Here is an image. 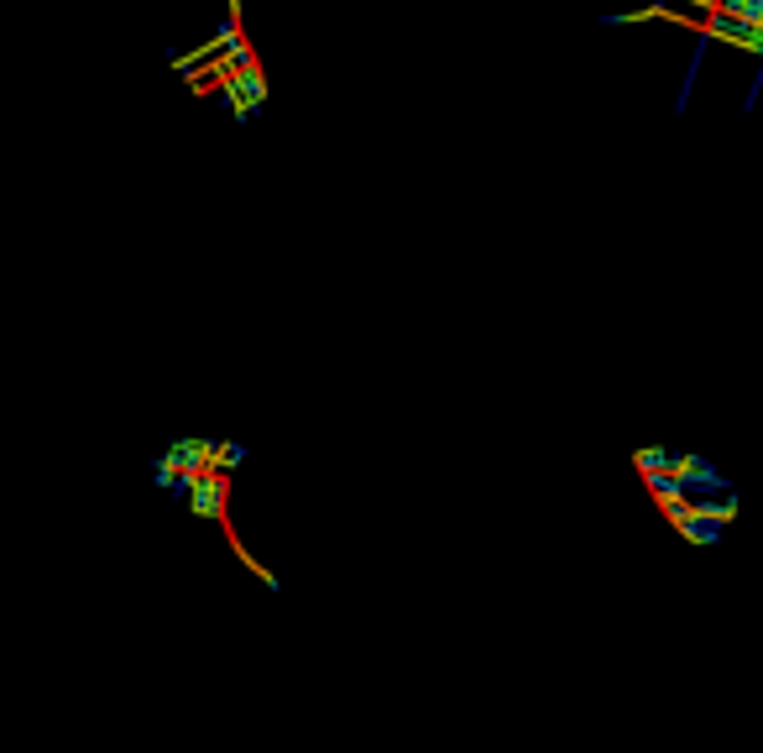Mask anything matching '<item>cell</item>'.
Here are the masks:
<instances>
[{
    "mask_svg": "<svg viewBox=\"0 0 763 753\" xmlns=\"http://www.w3.org/2000/svg\"><path fill=\"white\" fill-rule=\"evenodd\" d=\"M664 476H675L680 487H716V471L701 461V455H669Z\"/></svg>",
    "mask_w": 763,
    "mask_h": 753,
    "instance_id": "6da1fadb",
    "label": "cell"
}]
</instances>
